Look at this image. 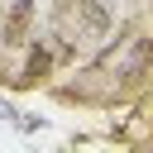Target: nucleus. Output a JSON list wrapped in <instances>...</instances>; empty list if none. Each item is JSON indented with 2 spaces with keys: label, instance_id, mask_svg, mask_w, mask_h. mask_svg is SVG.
Segmentation results:
<instances>
[{
  "label": "nucleus",
  "instance_id": "f257e3e1",
  "mask_svg": "<svg viewBox=\"0 0 153 153\" xmlns=\"http://www.w3.org/2000/svg\"><path fill=\"white\" fill-rule=\"evenodd\" d=\"M33 38V0H10L0 19V48H24Z\"/></svg>",
  "mask_w": 153,
  "mask_h": 153
},
{
  "label": "nucleus",
  "instance_id": "f03ea898",
  "mask_svg": "<svg viewBox=\"0 0 153 153\" xmlns=\"http://www.w3.org/2000/svg\"><path fill=\"white\" fill-rule=\"evenodd\" d=\"M67 5H72L76 29H81L86 38H105V33L115 29V14H110V5H105V0H67Z\"/></svg>",
  "mask_w": 153,
  "mask_h": 153
},
{
  "label": "nucleus",
  "instance_id": "7ed1b4c3",
  "mask_svg": "<svg viewBox=\"0 0 153 153\" xmlns=\"http://www.w3.org/2000/svg\"><path fill=\"white\" fill-rule=\"evenodd\" d=\"M48 72H53V53H48L43 43H33V48H29V62H24V72H19V86H38V81H48Z\"/></svg>",
  "mask_w": 153,
  "mask_h": 153
}]
</instances>
